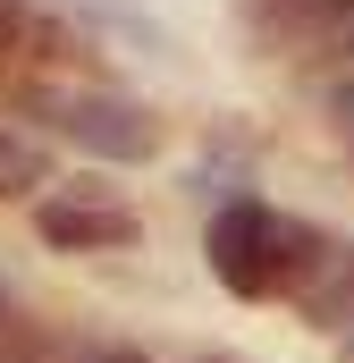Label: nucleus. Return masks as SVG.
<instances>
[{
  "instance_id": "f257e3e1",
  "label": "nucleus",
  "mask_w": 354,
  "mask_h": 363,
  "mask_svg": "<svg viewBox=\"0 0 354 363\" xmlns=\"http://www.w3.org/2000/svg\"><path fill=\"white\" fill-rule=\"evenodd\" d=\"M17 118L85 144L93 161H152L161 152V118L135 101V93H110V85H34L17 101Z\"/></svg>"
},
{
  "instance_id": "f03ea898",
  "label": "nucleus",
  "mask_w": 354,
  "mask_h": 363,
  "mask_svg": "<svg viewBox=\"0 0 354 363\" xmlns=\"http://www.w3.org/2000/svg\"><path fill=\"white\" fill-rule=\"evenodd\" d=\"M295 237H304V220H278L270 203L245 194V203H219V220H211L202 254H211V279H219L228 296H287Z\"/></svg>"
},
{
  "instance_id": "7ed1b4c3",
  "label": "nucleus",
  "mask_w": 354,
  "mask_h": 363,
  "mask_svg": "<svg viewBox=\"0 0 354 363\" xmlns=\"http://www.w3.org/2000/svg\"><path fill=\"white\" fill-rule=\"evenodd\" d=\"M287 296H295L304 321H321V330L354 338V237L304 220V237H295V271H287Z\"/></svg>"
},
{
  "instance_id": "20e7f679",
  "label": "nucleus",
  "mask_w": 354,
  "mask_h": 363,
  "mask_svg": "<svg viewBox=\"0 0 354 363\" xmlns=\"http://www.w3.org/2000/svg\"><path fill=\"white\" fill-rule=\"evenodd\" d=\"M34 228H42V245H68V254L135 245V237H144V220H135L118 194H101V186H51V194L34 203Z\"/></svg>"
},
{
  "instance_id": "39448f33",
  "label": "nucleus",
  "mask_w": 354,
  "mask_h": 363,
  "mask_svg": "<svg viewBox=\"0 0 354 363\" xmlns=\"http://www.w3.org/2000/svg\"><path fill=\"white\" fill-rule=\"evenodd\" d=\"M8 194H51V152L34 127H0V203Z\"/></svg>"
},
{
  "instance_id": "423d86ee",
  "label": "nucleus",
  "mask_w": 354,
  "mask_h": 363,
  "mask_svg": "<svg viewBox=\"0 0 354 363\" xmlns=\"http://www.w3.org/2000/svg\"><path fill=\"white\" fill-rule=\"evenodd\" d=\"M295 26H312L329 51H346V60H354V0H329V9H312V17H295Z\"/></svg>"
},
{
  "instance_id": "0eeeda50",
  "label": "nucleus",
  "mask_w": 354,
  "mask_h": 363,
  "mask_svg": "<svg viewBox=\"0 0 354 363\" xmlns=\"http://www.w3.org/2000/svg\"><path fill=\"white\" fill-rule=\"evenodd\" d=\"M17 34H25V0H0V51H8Z\"/></svg>"
},
{
  "instance_id": "6e6552de",
  "label": "nucleus",
  "mask_w": 354,
  "mask_h": 363,
  "mask_svg": "<svg viewBox=\"0 0 354 363\" xmlns=\"http://www.w3.org/2000/svg\"><path fill=\"white\" fill-rule=\"evenodd\" d=\"M329 118H338V127H346V135H354V77H346V85H338V93H329Z\"/></svg>"
},
{
  "instance_id": "1a4fd4ad",
  "label": "nucleus",
  "mask_w": 354,
  "mask_h": 363,
  "mask_svg": "<svg viewBox=\"0 0 354 363\" xmlns=\"http://www.w3.org/2000/svg\"><path fill=\"white\" fill-rule=\"evenodd\" d=\"M287 9H295V17H312V9H329V0H287Z\"/></svg>"
},
{
  "instance_id": "9d476101",
  "label": "nucleus",
  "mask_w": 354,
  "mask_h": 363,
  "mask_svg": "<svg viewBox=\"0 0 354 363\" xmlns=\"http://www.w3.org/2000/svg\"><path fill=\"white\" fill-rule=\"evenodd\" d=\"M93 363H144V355H127V347H118V355H93Z\"/></svg>"
},
{
  "instance_id": "9b49d317",
  "label": "nucleus",
  "mask_w": 354,
  "mask_h": 363,
  "mask_svg": "<svg viewBox=\"0 0 354 363\" xmlns=\"http://www.w3.org/2000/svg\"><path fill=\"white\" fill-rule=\"evenodd\" d=\"M338 355H346V363H354V338H338Z\"/></svg>"
},
{
  "instance_id": "f8f14e48",
  "label": "nucleus",
  "mask_w": 354,
  "mask_h": 363,
  "mask_svg": "<svg viewBox=\"0 0 354 363\" xmlns=\"http://www.w3.org/2000/svg\"><path fill=\"white\" fill-rule=\"evenodd\" d=\"M202 363H228V355H202Z\"/></svg>"
}]
</instances>
